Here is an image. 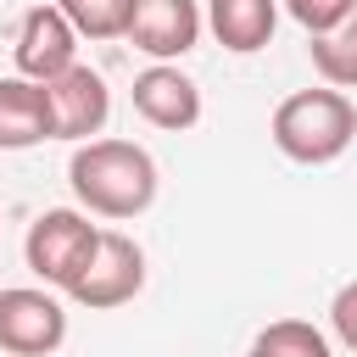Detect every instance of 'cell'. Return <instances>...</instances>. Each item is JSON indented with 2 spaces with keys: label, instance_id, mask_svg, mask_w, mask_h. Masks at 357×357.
I'll use <instances>...</instances> for the list:
<instances>
[{
  "label": "cell",
  "instance_id": "1",
  "mask_svg": "<svg viewBox=\"0 0 357 357\" xmlns=\"http://www.w3.org/2000/svg\"><path fill=\"white\" fill-rule=\"evenodd\" d=\"M67 184L84 201V212L123 223V218H139L156 201V162L134 139H89V145L73 151Z\"/></svg>",
  "mask_w": 357,
  "mask_h": 357
},
{
  "label": "cell",
  "instance_id": "2",
  "mask_svg": "<svg viewBox=\"0 0 357 357\" xmlns=\"http://www.w3.org/2000/svg\"><path fill=\"white\" fill-rule=\"evenodd\" d=\"M268 134H273L279 156H290L301 167H324V162H335V156L351 151V139H357V106H351L346 89H329V84L296 89V95H284L273 106Z\"/></svg>",
  "mask_w": 357,
  "mask_h": 357
},
{
  "label": "cell",
  "instance_id": "3",
  "mask_svg": "<svg viewBox=\"0 0 357 357\" xmlns=\"http://www.w3.org/2000/svg\"><path fill=\"white\" fill-rule=\"evenodd\" d=\"M95 245H100V229L89 223V212L50 206V212H39V218L28 223V234H22V262H28L33 279H45V290H61V296H67V290L78 284V273L89 268Z\"/></svg>",
  "mask_w": 357,
  "mask_h": 357
},
{
  "label": "cell",
  "instance_id": "4",
  "mask_svg": "<svg viewBox=\"0 0 357 357\" xmlns=\"http://www.w3.org/2000/svg\"><path fill=\"white\" fill-rule=\"evenodd\" d=\"M139 290H145V251L123 229H100V245H95L89 268L78 273V284L67 296L78 307H89V312H112V307L134 301Z\"/></svg>",
  "mask_w": 357,
  "mask_h": 357
},
{
  "label": "cell",
  "instance_id": "5",
  "mask_svg": "<svg viewBox=\"0 0 357 357\" xmlns=\"http://www.w3.org/2000/svg\"><path fill=\"white\" fill-rule=\"evenodd\" d=\"M67 340V307L39 284L0 290V351L6 357H50Z\"/></svg>",
  "mask_w": 357,
  "mask_h": 357
},
{
  "label": "cell",
  "instance_id": "6",
  "mask_svg": "<svg viewBox=\"0 0 357 357\" xmlns=\"http://www.w3.org/2000/svg\"><path fill=\"white\" fill-rule=\"evenodd\" d=\"M11 56H17V78L50 84V78H61L67 67H78V28L56 11V0H50V6H28L22 22H17Z\"/></svg>",
  "mask_w": 357,
  "mask_h": 357
},
{
  "label": "cell",
  "instance_id": "7",
  "mask_svg": "<svg viewBox=\"0 0 357 357\" xmlns=\"http://www.w3.org/2000/svg\"><path fill=\"white\" fill-rule=\"evenodd\" d=\"M50 89V106H56V139H73V145H89L100 139L106 117H112V89L95 67H67L61 78L45 84Z\"/></svg>",
  "mask_w": 357,
  "mask_h": 357
},
{
  "label": "cell",
  "instance_id": "8",
  "mask_svg": "<svg viewBox=\"0 0 357 357\" xmlns=\"http://www.w3.org/2000/svg\"><path fill=\"white\" fill-rule=\"evenodd\" d=\"M134 50H145L151 61H173L184 50H195L201 39V6L195 0H134L128 33Z\"/></svg>",
  "mask_w": 357,
  "mask_h": 357
},
{
  "label": "cell",
  "instance_id": "9",
  "mask_svg": "<svg viewBox=\"0 0 357 357\" xmlns=\"http://www.w3.org/2000/svg\"><path fill=\"white\" fill-rule=\"evenodd\" d=\"M134 112L151 123V128H167V134H184L201 123V89L190 73H178L173 61H156L134 78Z\"/></svg>",
  "mask_w": 357,
  "mask_h": 357
},
{
  "label": "cell",
  "instance_id": "10",
  "mask_svg": "<svg viewBox=\"0 0 357 357\" xmlns=\"http://www.w3.org/2000/svg\"><path fill=\"white\" fill-rule=\"evenodd\" d=\"M56 139L50 89L33 78H0V151H28Z\"/></svg>",
  "mask_w": 357,
  "mask_h": 357
},
{
  "label": "cell",
  "instance_id": "11",
  "mask_svg": "<svg viewBox=\"0 0 357 357\" xmlns=\"http://www.w3.org/2000/svg\"><path fill=\"white\" fill-rule=\"evenodd\" d=\"M206 28L223 50L251 56L279 28V0H206Z\"/></svg>",
  "mask_w": 357,
  "mask_h": 357
},
{
  "label": "cell",
  "instance_id": "12",
  "mask_svg": "<svg viewBox=\"0 0 357 357\" xmlns=\"http://www.w3.org/2000/svg\"><path fill=\"white\" fill-rule=\"evenodd\" d=\"M307 50H312V67H318V78L329 89H357V11L340 28L318 33Z\"/></svg>",
  "mask_w": 357,
  "mask_h": 357
},
{
  "label": "cell",
  "instance_id": "13",
  "mask_svg": "<svg viewBox=\"0 0 357 357\" xmlns=\"http://www.w3.org/2000/svg\"><path fill=\"white\" fill-rule=\"evenodd\" d=\"M251 357H329V340L307 318H273L268 329H257Z\"/></svg>",
  "mask_w": 357,
  "mask_h": 357
},
{
  "label": "cell",
  "instance_id": "14",
  "mask_svg": "<svg viewBox=\"0 0 357 357\" xmlns=\"http://www.w3.org/2000/svg\"><path fill=\"white\" fill-rule=\"evenodd\" d=\"M56 11L78 28V39H123L134 0H56Z\"/></svg>",
  "mask_w": 357,
  "mask_h": 357
},
{
  "label": "cell",
  "instance_id": "15",
  "mask_svg": "<svg viewBox=\"0 0 357 357\" xmlns=\"http://www.w3.org/2000/svg\"><path fill=\"white\" fill-rule=\"evenodd\" d=\"M284 11L318 39V33H329V28H340L351 11H357V0H284Z\"/></svg>",
  "mask_w": 357,
  "mask_h": 357
},
{
  "label": "cell",
  "instance_id": "16",
  "mask_svg": "<svg viewBox=\"0 0 357 357\" xmlns=\"http://www.w3.org/2000/svg\"><path fill=\"white\" fill-rule=\"evenodd\" d=\"M329 324H335L340 346H346V351H357V279L335 290V301H329Z\"/></svg>",
  "mask_w": 357,
  "mask_h": 357
},
{
  "label": "cell",
  "instance_id": "17",
  "mask_svg": "<svg viewBox=\"0 0 357 357\" xmlns=\"http://www.w3.org/2000/svg\"><path fill=\"white\" fill-rule=\"evenodd\" d=\"M245 357H251V351H245Z\"/></svg>",
  "mask_w": 357,
  "mask_h": 357
}]
</instances>
